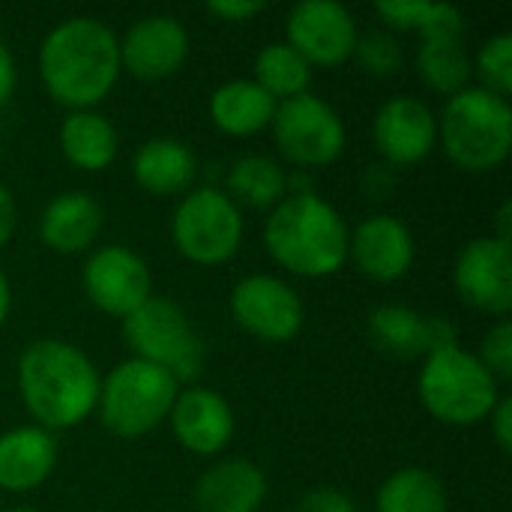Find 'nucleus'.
<instances>
[{"mask_svg":"<svg viewBox=\"0 0 512 512\" xmlns=\"http://www.w3.org/2000/svg\"><path fill=\"white\" fill-rule=\"evenodd\" d=\"M270 129L279 153L297 168L333 165L345 150V123L339 111L315 93L279 102Z\"/></svg>","mask_w":512,"mask_h":512,"instance_id":"nucleus-9","label":"nucleus"},{"mask_svg":"<svg viewBox=\"0 0 512 512\" xmlns=\"http://www.w3.org/2000/svg\"><path fill=\"white\" fill-rule=\"evenodd\" d=\"M9 309H12V288H9L6 273L0 270V327H3L6 318H9Z\"/></svg>","mask_w":512,"mask_h":512,"instance_id":"nucleus-39","label":"nucleus"},{"mask_svg":"<svg viewBox=\"0 0 512 512\" xmlns=\"http://www.w3.org/2000/svg\"><path fill=\"white\" fill-rule=\"evenodd\" d=\"M369 336L381 351L399 360L426 357L438 348L456 345V330L447 318H426L402 303H384L372 309Z\"/></svg>","mask_w":512,"mask_h":512,"instance_id":"nucleus-18","label":"nucleus"},{"mask_svg":"<svg viewBox=\"0 0 512 512\" xmlns=\"http://www.w3.org/2000/svg\"><path fill=\"white\" fill-rule=\"evenodd\" d=\"M417 393L435 420L447 426H474L489 420L501 399V384L477 354L447 345L423 357Z\"/></svg>","mask_w":512,"mask_h":512,"instance_id":"nucleus-5","label":"nucleus"},{"mask_svg":"<svg viewBox=\"0 0 512 512\" xmlns=\"http://www.w3.org/2000/svg\"><path fill=\"white\" fill-rule=\"evenodd\" d=\"M480 87L510 99L512 93V36L510 33H498L492 39H486L477 51V57L471 60Z\"/></svg>","mask_w":512,"mask_h":512,"instance_id":"nucleus-29","label":"nucleus"},{"mask_svg":"<svg viewBox=\"0 0 512 512\" xmlns=\"http://www.w3.org/2000/svg\"><path fill=\"white\" fill-rule=\"evenodd\" d=\"M447 489L426 468H402L390 474L375 498V512H447Z\"/></svg>","mask_w":512,"mask_h":512,"instance_id":"nucleus-27","label":"nucleus"},{"mask_svg":"<svg viewBox=\"0 0 512 512\" xmlns=\"http://www.w3.org/2000/svg\"><path fill=\"white\" fill-rule=\"evenodd\" d=\"M168 423L177 444L192 456H219L234 438V411L228 399L210 387L180 390Z\"/></svg>","mask_w":512,"mask_h":512,"instance_id":"nucleus-17","label":"nucleus"},{"mask_svg":"<svg viewBox=\"0 0 512 512\" xmlns=\"http://www.w3.org/2000/svg\"><path fill=\"white\" fill-rule=\"evenodd\" d=\"M123 339L135 351V360L153 363L177 381L195 378L204 360V342L195 324L168 297H150L126 315Z\"/></svg>","mask_w":512,"mask_h":512,"instance_id":"nucleus-7","label":"nucleus"},{"mask_svg":"<svg viewBox=\"0 0 512 512\" xmlns=\"http://www.w3.org/2000/svg\"><path fill=\"white\" fill-rule=\"evenodd\" d=\"M0 159H3V141H0Z\"/></svg>","mask_w":512,"mask_h":512,"instance_id":"nucleus-41","label":"nucleus"},{"mask_svg":"<svg viewBox=\"0 0 512 512\" xmlns=\"http://www.w3.org/2000/svg\"><path fill=\"white\" fill-rule=\"evenodd\" d=\"M375 12L384 18V24L390 27H399V30H423L429 12H432V3L426 0H381L375 6Z\"/></svg>","mask_w":512,"mask_h":512,"instance_id":"nucleus-32","label":"nucleus"},{"mask_svg":"<svg viewBox=\"0 0 512 512\" xmlns=\"http://www.w3.org/2000/svg\"><path fill=\"white\" fill-rule=\"evenodd\" d=\"M357 63L372 75H393L402 69V45L390 33H366L354 48Z\"/></svg>","mask_w":512,"mask_h":512,"instance_id":"nucleus-30","label":"nucleus"},{"mask_svg":"<svg viewBox=\"0 0 512 512\" xmlns=\"http://www.w3.org/2000/svg\"><path fill=\"white\" fill-rule=\"evenodd\" d=\"M264 9H267L264 0H210L207 3V12L216 15L219 21H228V24L249 21V18L261 15Z\"/></svg>","mask_w":512,"mask_h":512,"instance_id":"nucleus-34","label":"nucleus"},{"mask_svg":"<svg viewBox=\"0 0 512 512\" xmlns=\"http://www.w3.org/2000/svg\"><path fill=\"white\" fill-rule=\"evenodd\" d=\"M414 234L411 228L390 216L375 213L363 219L348 237V261L372 282H396L414 264Z\"/></svg>","mask_w":512,"mask_h":512,"instance_id":"nucleus-16","label":"nucleus"},{"mask_svg":"<svg viewBox=\"0 0 512 512\" xmlns=\"http://www.w3.org/2000/svg\"><path fill=\"white\" fill-rule=\"evenodd\" d=\"M510 219H512V204H510V201H504V204H501V210H498V228L492 231V237H498V240L510 243V240H512Z\"/></svg>","mask_w":512,"mask_h":512,"instance_id":"nucleus-38","label":"nucleus"},{"mask_svg":"<svg viewBox=\"0 0 512 512\" xmlns=\"http://www.w3.org/2000/svg\"><path fill=\"white\" fill-rule=\"evenodd\" d=\"M120 69L138 81L171 78L189 54V30L174 15H144L117 36Z\"/></svg>","mask_w":512,"mask_h":512,"instance_id":"nucleus-15","label":"nucleus"},{"mask_svg":"<svg viewBox=\"0 0 512 512\" xmlns=\"http://www.w3.org/2000/svg\"><path fill=\"white\" fill-rule=\"evenodd\" d=\"M99 384L102 378L93 360L63 339H36L18 357L21 402L33 426L45 432L84 423L96 411Z\"/></svg>","mask_w":512,"mask_h":512,"instance_id":"nucleus-2","label":"nucleus"},{"mask_svg":"<svg viewBox=\"0 0 512 512\" xmlns=\"http://www.w3.org/2000/svg\"><path fill=\"white\" fill-rule=\"evenodd\" d=\"M57 465V441L39 426H15L0 435V489L33 492Z\"/></svg>","mask_w":512,"mask_h":512,"instance_id":"nucleus-20","label":"nucleus"},{"mask_svg":"<svg viewBox=\"0 0 512 512\" xmlns=\"http://www.w3.org/2000/svg\"><path fill=\"white\" fill-rule=\"evenodd\" d=\"M351 228L345 216L315 192L285 195L264 222L270 258L294 276L324 279L345 267Z\"/></svg>","mask_w":512,"mask_h":512,"instance_id":"nucleus-3","label":"nucleus"},{"mask_svg":"<svg viewBox=\"0 0 512 512\" xmlns=\"http://www.w3.org/2000/svg\"><path fill=\"white\" fill-rule=\"evenodd\" d=\"M261 90H267L276 102L294 99L300 93H309L312 66L288 45V42H270L255 57V78Z\"/></svg>","mask_w":512,"mask_h":512,"instance_id":"nucleus-28","label":"nucleus"},{"mask_svg":"<svg viewBox=\"0 0 512 512\" xmlns=\"http://www.w3.org/2000/svg\"><path fill=\"white\" fill-rule=\"evenodd\" d=\"M228 306L240 330L273 345L297 339L306 318L300 294L285 279L270 273L243 276L231 288Z\"/></svg>","mask_w":512,"mask_h":512,"instance_id":"nucleus-10","label":"nucleus"},{"mask_svg":"<svg viewBox=\"0 0 512 512\" xmlns=\"http://www.w3.org/2000/svg\"><path fill=\"white\" fill-rule=\"evenodd\" d=\"M15 87H18V63L9 45L0 39V108L9 105V99L15 96Z\"/></svg>","mask_w":512,"mask_h":512,"instance_id":"nucleus-36","label":"nucleus"},{"mask_svg":"<svg viewBox=\"0 0 512 512\" xmlns=\"http://www.w3.org/2000/svg\"><path fill=\"white\" fill-rule=\"evenodd\" d=\"M417 75L420 81L441 93V96H456L459 90L468 87V78L474 75L471 54L465 48L462 36H429L420 39L417 48Z\"/></svg>","mask_w":512,"mask_h":512,"instance_id":"nucleus-25","label":"nucleus"},{"mask_svg":"<svg viewBox=\"0 0 512 512\" xmlns=\"http://www.w3.org/2000/svg\"><path fill=\"white\" fill-rule=\"evenodd\" d=\"M228 198L240 207H255V210H267L276 207L285 195H288V174L285 168L261 153L252 156H240L231 171H228Z\"/></svg>","mask_w":512,"mask_h":512,"instance_id":"nucleus-26","label":"nucleus"},{"mask_svg":"<svg viewBox=\"0 0 512 512\" xmlns=\"http://www.w3.org/2000/svg\"><path fill=\"white\" fill-rule=\"evenodd\" d=\"M81 285L87 300L111 315L126 318L144 300L153 297V276L147 261L126 246H99L81 267Z\"/></svg>","mask_w":512,"mask_h":512,"instance_id":"nucleus-11","label":"nucleus"},{"mask_svg":"<svg viewBox=\"0 0 512 512\" xmlns=\"http://www.w3.org/2000/svg\"><path fill=\"white\" fill-rule=\"evenodd\" d=\"M297 512H360L354 498L339 492V489H330V486H318V489H309L300 501H297Z\"/></svg>","mask_w":512,"mask_h":512,"instance_id":"nucleus-33","label":"nucleus"},{"mask_svg":"<svg viewBox=\"0 0 512 512\" xmlns=\"http://www.w3.org/2000/svg\"><path fill=\"white\" fill-rule=\"evenodd\" d=\"M453 288L459 300L477 312L507 318L512 309V246L498 237L465 243L453 264Z\"/></svg>","mask_w":512,"mask_h":512,"instance_id":"nucleus-13","label":"nucleus"},{"mask_svg":"<svg viewBox=\"0 0 512 512\" xmlns=\"http://www.w3.org/2000/svg\"><path fill=\"white\" fill-rule=\"evenodd\" d=\"M105 225L102 204L87 192H63L51 198L39 216V237L48 249L60 255H78L87 252Z\"/></svg>","mask_w":512,"mask_h":512,"instance_id":"nucleus-19","label":"nucleus"},{"mask_svg":"<svg viewBox=\"0 0 512 512\" xmlns=\"http://www.w3.org/2000/svg\"><path fill=\"white\" fill-rule=\"evenodd\" d=\"M177 393L180 381L174 375L132 357L102 378L96 414L111 435L135 441L168 420Z\"/></svg>","mask_w":512,"mask_h":512,"instance_id":"nucleus-6","label":"nucleus"},{"mask_svg":"<svg viewBox=\"0 0 512 512\" xmlns=\"http://www.w3.org/2000/svg\"><path fill=\"white\" fill-rule=\"evenodd\" d=\"M132 177L156 198L186 195L198 177V156L177 138H150L132 159Z\"/></svg>","mask_w":512,"mask_h":512,"instance_id":"nucleus-22","label":"nucleus"},{"mask_svg":"<svg viewBox=\"0 0 512 512\" xmlns=\"http://www.w3.org/2000/svg\"><path fill=\"white\" fill-rule=\"evenodd\" d=\"M267 498V477L246 459H222L195 483L198 512H258Z\"/></svg>","mask_w":512,"mask_h":512,"instance_id":"nucleus-21","label":"nucleus"},{"mask_svg":"<svg viewBox=\"0 0 512 512\" xmlns=\"http://www.w3.org/2000/svg\"><path fill=\"white\" fill-rule=\"evenodd\" d=\"M357 21L336 0H303L285 18V42L309 66H342L357 48Z\"/></svg>","mask_w":512,"mask_h":512,"instance_id":"nucleus-12","label":"nucleus"},{"mask_svg":"<svg viewBox=\"0 0 512 512\" xmlns=\"http://www.w3.org/2000/svg\"><path fill=\"white\" fill-rule=\"evenodd\" d=\"M438 141L459 171L486 174L501 168L512 150L510 99L483 87L459 90L444 105Z\"/></svg>","mask_w":512,"mask_h":512,"instance_id":"nucleus-4","label":"nucleus"},{"mask_svg":"<svg viewBox=\"0 0 512 512\" xmlns=\"http://www.w3.org/2000/svg\"><path fill=\"white\" fill-rule=\"evenodd\" d=\"M480 363L492 372V378L510 381L512 378V324L510 318H501L483 339L480 345Z\"/></svg>","mask_w":512,"mask_h":512,"instance_id":"nucleus-31","label":"nucleus"},{"mask_svg":"<svg viewBox=\"0 0 512 512\" xmlns=\"http://www.w3.org/2000/svg\"><path fill=\"white\" fill-rule=\"evenodd\" d=\"M372 141L381 159L393 168H411L432 156L438 147V117L417 96L387 99L372 120Z\"/></svg>","mask_w":512,"mask_h":512,"instance_id":"nucleus-14","label":"nucleus"},{"mask_svg":"<svg viewBox=\"0 0 512 512\" xmlns=\"http://www.w3.org/2000/svg\"><path fill=\"white\" fill-rule=\"evenodd\" d=\"M276 105L279 102L267 90H261L255 81L234 78L213 90L210 120L219 132L246 138V135H258L261 129H267L273 123Z\"/></svg>","mask_w":512,"mask_h":512,"instance_id":"nucleus-23","label":"nucleus"},{"mask_svg":"<svg viewBox=\"0 0 512 512\" xmlns=\"http://www.w3.org/2000/svg\"><path fill=\"white\" fill-rule=\"evenodd\" d=\"M120 72L117 33L93 15L60 21L39 45L42 87L69 111L99 105L114 90Z\"/></svg>","mask_w":512,"mask_h":512,"instance_id":"nucleus-1","label":"nucleus"},{"mask_svg":"<svg viewBox=\"0 0 512 512\" xmlns=\"http://www.w3.org/2000/svg\"><path fill=\"white\" fill-rule=\"evenodd\" d=\"M171 240L177 252L201 267L231 261L243 243V213L216 186L189 189L171 216Z\"/></svg>","mask_w":512,"mask_h":512,"instance_id":"nucleus-8","label":"nucleus"},{"mask_svg":"<svg viewBox=\"0 0 512 512\" xmlns=\"http://www.w3.org/2000/svg\"><path fill=\"white\" fill-rule=\"evenodd\" d=\"M489 429H492V438L498 444L501 453H510L512 450V399L510 396H501L498 405L492 408L489 414Z\"/></svg>","mask_w":512,"mask_h":512,"instance_id":"nucleus-35","label":"nucleus"},{"mask_svg":"<svg viewBox=\"0 0 512 512\" xmlns=\"http://www.w3.org/2000/svg\"><path fill=\"white\" fill-rule=\"evenodd\" d=\"M15 219H18V213H15V198H12V192L0 183V249L9 243V237H12V231H15Z\"/></svg>","mask_w":512,"mask_h":512,"instance_id":"nucleus-37","label":"nucleus"},{"mask_svg":"<svg viewBox=\"0 0 512 512\" xmlns=\"http://www.w3.org/2000/svg\"><path fill=\"white\" fill-rule=\"evenodd\" d=\"M57 141L66 162L81 171H105L117 159L120 147L114 123L93 108L69 111L60 123Z\"/></svg>","mask_w":512,"mask_h":512,"instance_id":"nucleus-24","label":"nucleus"},{"mask_svg":"<svg viewBox=\"0 0 512 512\" xmlns=\"http://www.w3.org/2000/svg\"><path fill=\"white\" fill-rule=\"evenodd\" d=\"M3 512H36V510H30V507H9V510H3Z\"/></svg>","mask_w":512,"mask_h":512,"instance_id":"nucleus-40","label":"nucleus"}]
</instances>
